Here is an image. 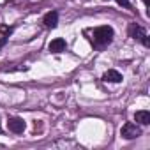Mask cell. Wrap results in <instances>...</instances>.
I'll use <instances>...</instances> for the list:
<instances>
[{
	"label": "cell",
	"instance_id": "cell-11",
	"mask_svg": "<svg viewBox=\"0 0 150 150\" xmlns=\"http://www.w3.org/2000/svg\"><path fill=\"white\" fill-rule=\"evenodd\" d=\"M143 2H145V6H146V7H148V0H143Z\"/></svg>",
	"mask_w": 150,
	"mask_h": 150
},
{
	"label": "cell",
	"instance_id": "cell-7",
	"mask_svg": "<svg viewBox=\"0 0 150 150\" xmlns=\"http://www.w3.org/2000/svg\"><path fill=\"white\" fill-rule=\"evenodd\" d=\"M103 80H104V81H110V83H120L124 78H122V74H120L118 71L110 69V71H106V72L103 74Z\"/></svg>",
	"mask_w": 150,
	"mask_h": 150
},
{
	"label": "cell",
	"instance_id": "cell-12",
	"mask_svg": "<svg viewBox=\"0 0 150 150\" xmlns=\"http://www.w3.org/2000/svg\"><path fill=\"white\" fill-rule=\"evenodd\" d=\"M0 132H2V125H0Z\"/></svg>",
	"mask_w": 150,
	"mask_h": 150
},
{
	"label": "cell",
	"instance_id": "cell-10",
	"mask_svg": "<svg viewBox=\"0 0 150 150\" xmlns=\"http://www.w3.org/2000/svg\"><path fill=\"white\" fill-rule=\"evenodd\" d=\"M117 2H118V6H122V7H125V9H131V7H132L129 0H117Z\"/></svg>",
	"mask_w": 150,
	"mask_h": 150
},
{
	"label": "cell",
	"instance_id": "cell-1",
	"mask_svg": "<svg viewBox=\"0 0 150 150\" xmlns=\"http://www.w3.org/2000/svg\"><path fill=\"white\" fill-rule=\"evenodd\" d=\"M113 37H115V30L110 25H103V27L94 28V32H92V44H94L96 50H104L108 44H111Z\"/></svg>",
	"mask_w": 150,
	"mask_h": 150
},
{
	"label": "cell",
	"instance_id": "cell-8",
	"mask_svg": "<svg viewBox=\"0 0 150 150\" xmlns=\"http://www.w3.org/2000/svg\"><path fill=\"white\" fill-rule=\"evenodd\" d=\"M134 120L141 125H148L150 124V111L146 110H141V111H136L134 113Z\"/></svg>",
	"mask_w": 150,
	"mask_h": 150
},
{
	"label": "cell",
	"instance_id": "cell-6",
	"mask_svg": "<svg viewBox=\"0 0 150 150\" xmlns=\"http://www.w3.org/2000/svg\"><path fill=\"white\" fill-rule=\"evenodd\" d=\"M42 23H44L46 28H55V27L58 25V13H57V11H50V13H46L44 18H42Z\"/></svg>",
	"mask_w": 150,
	"mask_h": 150
},
{
	"label": "cell",
	"instance_id": "cell-4",
	"mask_svg": "<svg viewBox=\"0 0 150 150\" xmlns=\"http://www.w3.org/2000/svg\"><path fill=\"white\" fill-rule=\"evenodd\" d=\"M7 127H9L11 132H14V134H21V132L27 129V124H25V120H23L21 117H9V120H7Z\"/></svg>",
	"mask_w": 150,
	"mask_h": 150
},
{
	"label": "cell",
	"instance_id": "cell-9",
	"mask_svg": "<svg viewBox=\"0 0 150 150\" xmlns=\"http://www.w3.org/2000/svg\"><path fill=\"white\" fill-rule=\"evenodd\" d=\"M9 34H11V32H7V34H4L2 37H0V51H2V48H4V46L7 44V39H9Z\"/></svg>",
	"mask_w": 150,
	"mask_h": 150
},
{
	"label": "cell",
	"instance_id": "cell-3",
	"mask_svg": "<svg viewBox=\"0 0 150 150\" xmlns=\"http://www.w3.org/2000/svg\"><path fill=\"white\" fill-rule=\"evenodd\" d=\"M120 136H122L124 139H136V138L141 136V127H139L138 124L127 122V124L122 125V129H120Z\"/></svg>",
	"mask_w": 150,
	"mask_h": 150
},
{
	"label": "cell",
	"instance_id": "cell-5",
	"mask_svg": "<svg viewBox=\"0 0 150 150\" xmlns=\"http://www.w3.org/2000/svg\"><path fill=\"white\" fill-rule=\"evenodd\" d=\"M65 48H67V42H65V39H62V37H57V39H53V41L48 44L50 53H62V51H65Z\"/></svg>",
	"mask_w": 150,
	"mask_h": 150
},
{
	"label": "cell",
	"instance_id": "cell-2",
	"mask_svg": "<svg viewBox=\"0 0 150 150\" xmlns=\"http://www.w3.org/2000/svg\"><path fill=\"white\" fill-rule=\"evenodd\" d=\"M129 37H132L134 41H139L145 48H148L150 46V41H148V34H146V30L141 27V25H138V23H131L129 25Z\"/></svg>",
	"mask_w": 150,
	"mask_h": 150
}]
</instances>
